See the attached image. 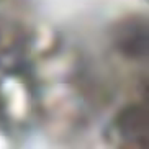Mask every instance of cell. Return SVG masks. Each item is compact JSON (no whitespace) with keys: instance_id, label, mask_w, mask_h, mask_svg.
Returning <instances> with one entry per match:
<instances>
[{"instance_id":"cell-2","label":"cell","mask_w":149,"mask_h":149,"mask_svg":"<svg viewBox=\"0 0 149 149\" xmlns=\"http://www.w3.org/2000/svg\"><path fill=\"white\" fill-rule=\"evenodd\" d=\"M148 105L146 102H136L123 107L115 115L111 133L118 146L125 148H148Z\"/></svg>"},{"instance_id":"cell-1","label":"cell","mask_w":149,"mask_h":149,"mask_svg":"<svg viewBox=\"0 0 149 149\" xmlns=\"http://www.w3.org/2000/svg\"><path fill=\"white\" fill-rule=\"evenodd\" d=\"M148 17L128 15L111 26V43L116 53L130 61L148 57Z\"/></svg>"}]
</instances>
